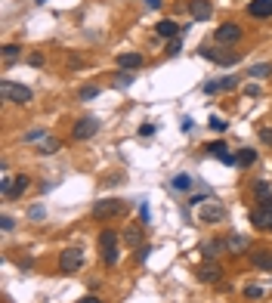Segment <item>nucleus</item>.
I'll list each match as a JSON object with an SVG mask.
<instances>
[{"label":"nucleus","instance_id":"nucleus-1","mask_svg":"<svg viewBox=\"0 0 272 303\" xmlns=\"http://www.w3.org/2000/svg\"><path fill=\"white\" fill-rule=\"evenodd\" d=\"M0 96L4 102H16V105H25L34 99L31 87H22V84H13V81H0Z\"/></svg>","mask_w":272,"mask_h":303},{"label":"nucleus","instance_id":"nucleus-2","mask_svg":"<svg viewBox=\"0 0 272 303\" xmlns=\"http://www.w3.org/2000/svg\"><path fill=\"white\" fill-rule=\"evenodd\" d=\"M124 210H127V201H121V198H102V201L93 204V217L96 220H114Z\"/></svg>","mask_w":272,"mask_h":303},{"label":"nucleus","instance_id":"nucleus-3","mask_svg":"<svg viewBox=\"0 0 272 303\" xmlns=\"http://www.w3.org/2000/svg\"><path fill=\"white\" fill-rule=\"evenodd\" d=\"M81 266H84V251L81 248H65L59 254V272L62 276H74Z\"/></svg>","mask_w":272,"mask_h":303},{"label":"nucleus","instance_id":"nucleus-4","mask_svg":"<svg viewBox=\"0 0 272 303\" xmlns=\"http://www.w3.org/2000/svg\"><path fill=\"white\" fill-rule=\"evenodd\" d=\"M99 118H93V115H87V118H81L74 127H71V139H77V142H84V139H90V136H96L99 133Z\"/></svg>","mask_w":272,"mask_h":303},{"label":"nucleus","instance_id":"nucleus-5","mask_svg":"<svg viewBox=\"0 0 272 303\" xmlns=\"http://www.w3.org/2000/svg\"><path fill=\"white\" fill-rule=\"evenodd\" d=\"M214 41H217L220 47H226V44H238V41H241V28H238L235 22H223V25L214 31Z\"/></svg>","mask_w":272,"mask_h":303},{"label":"nucleus","instance_id":"nucleus-6","mask_svg":"<svg viewBox=\"0 0 272 303\" xmlns=\"http://www.w3.org/2000/svg\"><path fill=\"white\" fill-rule=\"evenodd\" d=\"M251 220H254L257 229H269V232H272V198L257 201V210L251 214Z\"/></svg>","mask_w":272,"mask_h":303},{"label":"nucleus","instance_id":"nucleus-7","mask_svg":"<svg viewBox=\"0 0 272 303\" xmlns=\"http://www.w3.org/2000/svg\"><path fill=\"white\" fill-rule=\"evenodd\" d=\"M204 59H210V62H220V65H235L241 56L238 53H229V50H214V47H201L198 50Z\"/></svg>","mask_w":272,"mask_h":303},{"label":"nucleus","instance_id":"nucleus-8","mask_svg":"<svg viewBox=\"0 0 272 303\" xmlns=\"http://www.w3.org/2000/svg\"><path fill=\"white\" fill-rule=\"evenodd\" d=\"M198 279L204 282V285H217L220 279H223V266L217 260H207V263H201L198 266Z\"/></svg>","mask_w":272,"mask_h":303},{"label":"nucleus","instance_id":"nucleus-9","mask_svg":"<svg viewBox=\"0 0 272 303\" xmlns=\"http://www.w3.org/2000/svg\"><path fill=\"white\" fill-rule=\"evenodd\" d=\"M189 16L195 19V22H207V19L214 16L210 0H192V4H189Z\"/></svg>","mask_w":272,"mask_h":303},{"label":"nucleus","instance_id":"nucleus-10","mask_svg":"<svg viewBox=\"0 0 272 303\" xmlns=\"http://www.w3.org/2000/svg\"><path fill=\"white\" fill-rule=\"evenodd\" d=\"M248 257H251V263H254L257 269L272 272V251H266V248H254V251H248Z\"/></svg>","mask_w":272,"mask_h":303},{"label":"nucleus","instance_id":"nucleus-11","mask_svg":"<svg viewBox=\"0 0 272 303\" xmlns=\"http://www.w3.org/2000/svg\"><path fill=\"white\" fill-rule=\"evenodd\" d=\"M198 217H201L204 223H220V220L226 217V210H223V204H201Z\"/></svg>","mask_w":272,"mask_h":303},{"label":"nucleus","instance_id":"nucleus-12","mask_svg":"<svg viewBox=\"0 0 272 303\" xmlns=\"http://www.w3.org/2000/svg\"><path fill=\"white\" fill-rule=\"evenodd\" d=\"M248 13L254 19H269L272 16V0H254V4H248Z\"/></svg>","mask_w":272,"mask_h":303},{"label":"nucleus","instance_id":"nucleus-13","mask_svg":"<svg viewBox=\"0 0 272 303\" xmlns=\"http://www.w3.org/2000/svg\"><path fill=\"white\" fill-rule=\"evenodd\" d=\"M142 62H145V59H142L139 53H121V56H118V68H124V71H136Z\"/></svg>","mask_w":272,"mask_h":303},{"label":"nucleus","instance_id":"nucleus-14","mask_svg":"<svg viewBox=\"0 0 272 303\" xmlns=\"http://www.w3.org/2000/svg\"><path fill=\"white\" fill-rule=\"evenodd\" d=\"M226 251V238H210V241H204L201 245V254L207 257V260H214L217 254H223Z\"/></svg>","mask_w":272,"mask_h":303},{"label":"nucleus","instance_id":"nucleus-15","mask_svg":"<svg viewBox=\"0 0 272 303\" xmlns=\"http://www.w3.org/2000/svg\"><path fill=\"white\" fill-rule=\"evenodd\" d=\"M155 31H158L161 37H167V41H173V37H179V25H176L173 19H161Z\"/></svg>","mask_w":272,"mask_h":303},{"label":"nucleus","instance_id":"nucleus-16","mask_svg":"<svg viewBox=\"0 0 272 303\" xmlns=\"http://www.w3.org/2000/svg\"><path fill=\"white\" fill-rule=\"evenodd\" d=\"M28 186H31V179H28L25 173H19V176L13 179V189H10L7 198H22V192H28Z\"/></svg>","mask_w":272,"mask_h":303},{"label":"nucleus","instance_id":"nucleus-17","mask_svg":"<svg viewBox=\"0 0 272 303\" xmlns=\"http://www.w3.org/2000/svg\"><path fill=\"white\" fill-rule=\"evenodd\" d=\"M245 248H248V238L245 235H229L226 238V251L229 254H245Z\"/></svg>","mask_w":272,"mask_h":303},{"label":"nucleus","instance_id":"nucleus-18","mask_svg":"<svg viewBox=\"0 0 272 303\" xmlns=\"http://www.w3.org/2000/svg\"><path fill=\"white\" fill-rule=\"evenodd\" d=\"M59 148H62V142L56 136H47V139H41V145H37V155H53Z\"/></svg>","mask_w":272,"mask_h":303},{"label":"nucleus","instance_id":"nucleus-19","mask_svg":"<svg viewBox=\"0 0 272 303\" xmlns=\"http://www.w3.org/2000/svg\"><path fill=\"white\" fill-rule=\"evenodd\" d=\"M99 248H102V251L118 248V235H114L111 229H102V232H99Z\"/></svg>","mask_w":272,"mask_h":303},{"label":"nucleus","instance_id":"nucleus-20","mask_svg":"<svg viewBox=\"0 0 272 303\" xmlns=\"http://www.w3.org/2000/svg\"><path fill=\"white\" fill-rule=\"evenodd\" d=\"M254 161H257V152H254V148H241L238 155H235V164H238V167H251Z\"/></svg>","mask_w":272,"mask_h":303},{"label":"nucleus","instance_id":"nucleus-21","mask_svg":"<svg viewBox=\"0 0 272 303\" xmlns=\"http://www.w3.org/2000/svg\"><path fill=\"white\" fill-rule=\"evenodd\" d=\"M272 74V65L269 62H260V65H251L248 68V78H269Z\"/></svg>","mask_w":272,"mask_h":303},{"label":"nucleus","instance_id":"nucleus-22","mask_svg":"<svg viewBox=\"0 0 272 303\" xmlns=\"http://www.w3.org/2000/svg\"><path fill=\"white\" fill-rule=\"evenodd\" d=\"M254 195H257V201H266V198H272V192H269V183H266V179L254 183Z\"/></svg>","mask_w":272,"mask_h":303},{"label":"nucleus","instance_id":"nucleus-23","mask_svg":"<svg viewBox=\"0 0 272 303\" xmlns=\"http://www.w3.org/2000/svg\"><path fill=\"white\" fill-rule=\"evenodd\" d=\"M189 186H192L189 173H179V176H173V179H170V189H176V192H186Z\"/></svg>","mask_w":272,"mask_h":303},{"label":"nucleus","instance_id":"nucleus-24","mask_svg":"<svg viewBox=\"0 0 272 303\" xmlns=\"http://www.w3.org/2000/svg\"><path fill=\"white\" fill-rule=\"evenodd\" d=\"M37 139H47V130L44 127H34V130L22 133V142H37Z\"/></svg>","mask_w":272,"mask_h":303},{"label":"nucleus","instance_id":"nucleus-25","mask_svg":"<svg viewBox=\"0 0 272 303\" xmlns=\"http://www.w3.org/2000/svg\"><path fill=\"white\" fill-rule=\"evenodd\" d=\"M139 238H142V229H139V226H130V229L124 232V241H127V245H136V248H139Z\"/></svg>","mask_w":272,"mask_h":303},{"label":"nucleus","instance_id":"nucleus-26","mask_svg":"<svg viewBox=\"0 0 272 303\" xmlns=\"http://www.w3.org/2000/svg\"><path fill=\"white\" fill-rule=\"evenodd\" d=\"M235 87H238V78H235V74H229V78L220 81V93H229V90H235Z\"/></svg>","mask_w":272,"mask_h":303},{"label":"nucleus","instance_id":"nucleus-27","mask_svg":"<svg viewBox=\"0 0 272 303\" xmlns=\"http://www.w3.org/2000/svg\"><path fill=\"white\" fill-rule=\"evenodd\" d=\"M19 53H22V47H16V44H7V47H4V62L10 65V62L19 56Z\"/></svg>","mask_w":272,"mask_h":303},{"label":"nucleus","instance_id":"nucleus-28","mask_svg":"<svg viewBox=\"0 0 272 303\" xmlns=\"http://www.w3.org/2000/svg\"><path fill=\"white\" fill-rule=\"evenodd\" d=\"M102 90L96 87V84H90V87H81V93H77V96H81V99H96Z\"/></svg>","mask_w":272,"mask_h":303},{"label":"nucleus","instance_id":"nucleus-29","mask_svg":"<svg viewBox=\"0 0 272 303\" xmlns=\"http://www.w3.org/2000/svg\"><path fill=\"white\" fill-rule=\"evenodd\" d=\"M0 229H4V232H13V229H16V220H13L10 214H4V217H0Z\"/></svg>","mask_w":272,"mask_h":303},{"label":"nucleus","instance_id":"nucleus-30","mask_svg":"<svg viewBox=\"0 0 272 303\" xmlns=\"http://www.w3.org/2000/svg\"><path fill=\"white\" fill-rule=\"evenodd\" d=\"M226 127H229V124H226V121H223V118H217V115H214V118H210V130H214V133H223V130H226Z\"/></svg>","mask_w":272,"mask_h":303},{"label":"nucleus","instance_id":"nucleus-31","mask_svg":"<svg viewBox=\"0 0 272 303\" xmlns=\"http://www.w3.org/2000/svg\"><path fill=\"white\" fill-rule=\"evenodd\" d=\"M148 254H152V245H139V248H136V263H145Z\"/></svg>","mask_w":272,"mask_h":303},{"label":"nucleus","instance_id":"nucleus-32","mask_svg":"<svg viewBox=\"0 0 272 303\" xmlns=\"http://www.w3.org/2000/svg\"><path fill=\"white\" fill-rule=\"evenodd\" d=\"M245 297L257 300V297H263V288H257V285H248V288H245Z\"/></svg>","mask_w":272,"mask_h":303},{"label":"nucleus","instance_id":"nucleus-33","mask_svg":"<svg viewBox=\"0 0 272 303\" xmlns=\"http://www.w3.org/2000/svg\"><path fill=\"white\" fill-rule=\"evenodd\" d=\"M130 84H133L130 74H118V78H114V87H130Z\"/></svg>","mask_w":272,"mask_h":303},{"label":"nucleus","instance_id":"nucleus-34","mask_svg":"<svg viewBox=\"0 0 272 303\" xmlns=\"http://www.w3.org/2000/svg\"><path fill=\"white\" fill-rule=\"evenodd\" d=\"M105 263H108V266H114V263H118V248L105 251Z\"/></svg>","mask_w":272,"mask_h":303},{"label":"nucleus","instance_id":"nucleus-35","mask_svg":"<svg viewBox=\"0 0 272 303\" xmlns=\"http://www.w3.org/2000/svg\"><path fill=\"white\" fill-rule=\"evenodd\" d=\"M28 217H31V220H44V207H41V204H34V207L28 210Z\"/></svg>","mask_w":272,"mask_h":303},{"label":"nucleus","instance_id":"nucleus-36","mask_svg":"<svg viewBox=\"0 0 272 303\" xmlns=\"http://www.w3.org/2000/svg\"><path fill=\"white\" fill-rule=\"evenodd\" d=\"M204 201H207V192H198V195H192V198H189V204H192V207H195V204H204Z\"/></svg>","mask_w":272,"mask_h":303},{"label":"nucleus","instance_id":"nucleus-37","mask_svg":"<svg viewBox=\"0 0 272 303\" xmlns=\"http://www.w3.org/2000/svg\"><path fill=\"white\" fill-rule=\"evenodd\" d=\"M167 53H170V56H176V53H179V37H173V41H167Z\"/></svg>","mask_w":272,"mask_h":303},{"label":"nucleus","instance_id":"nucleus-38","mask_svg":"<svg viewBox=\"0 0 272 303\" xmlns=\"http://www.w3.org/2000/svg\"><path fill=\"white\" fill-rule=\"evenodd\" d=\"M139 136H142V139H145V136H155V124H142V127H139Z\"/></svg>","mask_w":272,"mask_h":303},{"label":"nucleus","instance_id":"nucleus-39","mask_svg":"<svg viewBox=\"0 0 272 303\" xmlns=\"http://www.w3.org/2000/svg\"><path fill=\"white\" fill-rule=\"evenodd\" d=\"M260 139H263L266 145H272V127H263V130H260Z\"/></svg>","mask_w":272,"mask_h":303},{"label":"nucleus","instance_id":"nucleus-40","mask_svg":"<svg viewBox=\"0 0 272 303\" xmlns=\"http://www.w3.org/2000/svg\"><path fill=\"white\" fill-rule=\"evenodd\" d=\"M28 62H31L34 68H41V65H44V56H41V53H31V56H28Z\"/></svg>","mask_w":272,"mask_h":303},{"label":"nucleus","instance_id":"nucleus-41","mask_svg":"<svg viewBox=\"0 0 272 303\" xmlns=\"http://www.w3.org/2000/svg\"><path fill=\"white\" fill-rule=\"evenodd\" d=\"M204 93H210V96H214V93H220V81H210V84H204Z\"/></svg>","mask_w":272,"mask_h":303},{"label":"nucleus","instance_id":"nucleus-42","mask_svg":"<svg viewBox=\"0 0 272 303\" xmlns=\"http://www.w3.org/2000/svg\"><path fill=\"white\" fill-rule=\"evenodd\" d=\"M260 93H263V90H260L257 84H248V87H245V96H260Z\"/></svg>","mask_w":272,"mask_h":303},{"label":"nucleus","instance_id":"nucleus-43","mask_svg":"<svg viewBox=\"0 0 272 303\" xmlns=\"http://www.w3.org/2000/svg\"><path fill=\"white\" fill-rule=\"evenodd\" d=\"M142 4H145L148 10H161V0H142Z\"/></svg>","mask_w":272,"mask_h":303},{"label":"nucleus","instance_id":"nucleus-44","mask_svg":"<svg viewBox=\"0 0 272 303\" xmlns=\"http://www.w3.org/2000/svg\"><path fill=\"white\" fill-rule=\"evenodd\" d=\"M139 217H142V223H148V217H152V214H148V204L139 207Z\"/></svg>","mask_w":272,"mask_h":303},{"label":"nucleus","instance_id":"nucleus-45","mask_svg":"<svg viewBox=\"0 0 272 303\" xmlns=\"http://www.w3.org/2000/svg\"><path fill=\"white\" fill-rule=\"evenodd\" d=\"M81 303H102V300L96 294H87V297H81Z\"/></svg>","mask_w":272,"mask_h":303},{"label":"nucleus","instance_id":"nucleus-46","mask_svg":"<svg viewBox=\"0 0 272 303\" xmlns=\"http://www.w3.org/2000/svg\"><path fill=\"white\" fill-rule=\"evenodd\" d=\"M37 4H47V0H37Z\"/></svg>","mask_w":272,"mask_h":303}]
</instances>
